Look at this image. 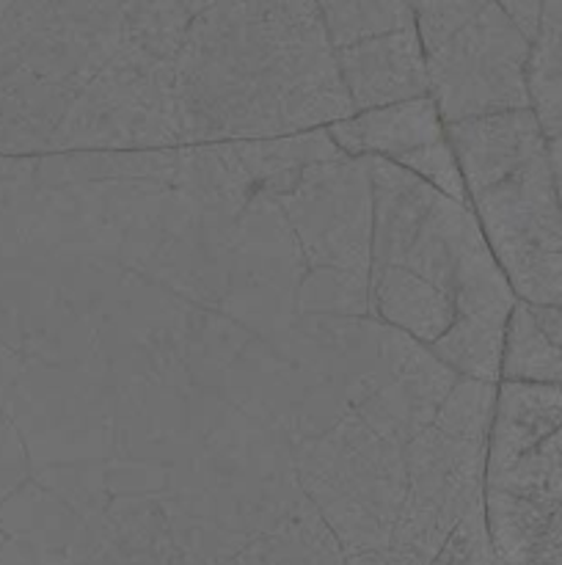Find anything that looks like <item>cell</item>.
<instances>
[{
  "label": "cell",
  "mask_w": 562,
  "mask_h": 565,
  "mask_svg": "<svg viewBox=\"0 0 562 565\" xmlns=\"http://www.w3.org/2000/svg\"><path fill=\"white\" fill-rule=\"evenodd\" d=\"M501 6L507 9V14L518 22L527 39L532 42L534 36V28H538V17H540V3L543 0H499Z\"/></svg>",
  "instance_id": "5bb4252c"
},
{
  "label": "cell",
  "mask_w": 562,
  "mask_h": 565,
  "mask_svg": "<svg viewBox=\"0 0 562 565\" xmlns=\"http://www.w3.org/2000/svg\"><path fill=\"white\" fill-rule=\"evenodd\" d=\"M430 565H501L494 541H490L483 500L468 508L466 516L457 522V527L441 544Z\"/></svg>",
  "instance_id": "8fae6325"
},
{
  "label": "cell",
  "mask_w": 562,
  "mask_h": 565,
  "mask_svg": "<svg viewBox=\"0 0 562 565\" xmlns=\"http://www.w3.org/2000/svg\"><path fill=\"white\" fill-rule=\"evenodd\" d=\"M496 392L499 384L461 375L433 423L408 441V491L391 546L433 561L468 508L483 500Z\"/></svg>",
  "instance_id": "8992f818"
},
{
  "label": "cell",
  "mask_w": 562,
  "mask_h": 565,
  "mask_svg": "<svg viewBox=\"0 0 562 565\" xmlns=\"http://www.w3.org/2000/svg\"><path fill=\"white\" fill-rule=\"evenodd\" d=\"M501 565H516L562 508V386L499 381L483 480Z\"/></svg>",
  "instance_id": "277c9868"
},
{
  "label": "cell",
  "mask_w": 562,
  "mask_h": 565,
  "mask_svg": "<svg viewBox=\"0 0 562 565\" xmlns=\"http://www.w3.org/2000/svg\"><path fill=\"white\" fill-rule=\"evenodd\" d=\"M527 86L545 136L562 132V0L540 3L538 28L529 42Z\"/></svg>",
  "instance_id": "9c48e42d"
},
{
  "label": "cell",
  "mask_w": 562,
  "mask_h": 565,
  "mask_svg": "<svg viewBox=\"0 0 562 565\" xmlns=\"http://www.w3.org/2000/svg\"><path fill=\"white\" fill-rule=\"evenodd\" d=\"M367 166L369 315L417 340L457 375L499 384L501 345L518 296L472 204L383 158H367Z\"/></svg>",
  "instance_id": "6da1fadb"
},
{
  "label": "cell",
  "mask_w": 562,
  "mask_h": 565,
  "mask_svg": "<svg viewBox=\"0 0 562 565\" xmlns=\"http://www.w3.org/2000/svg\"><path fill=\"white\" fill-rule=\"evenodd\" d=\"M466 199L521 301L562 303V204L532 108L446 125Z\"/></svg>",
  "instance_id": "3957f363"
},
{
  "label": "cell",
  "mask_w": 562,
  "mask_h": 565,
  "mask_svg": "<svg viewBox=\"0 0 562 565\" xmlns=\"http://www.w3.org/2000/svg\"><path fill=\"white\" fill-rule=\"evenodd\" d=\"M345 565H430V561L419 552L397 550V546H380V550H364L356 555H347Z\"/></svg>",
  "instance_id": "4fadbf2b"
},
{
  "label": "cell",
  "mask_w": 562,
  "mask_h": 565,
  "mask_svg": "<svg viewBox=\"0 0 562 565\" xmlns=\"http://www.w3.org/2000/svg\"><path fill=\"white\" fill-rule=\"evenodd\" d=\"M336 66L353 114L428 94V72L417 31L391 33L342 50L336 53Z\"/></svg>",
  "instance_id": "ba28073f"
},
{
  "label": "cell",
  "mask_w": 562,
  "mask_h": 565,
  "mask_svg": "<svg viewBox=\"0 0 562 565\" xmlns=\"http://www.w3.org/2000/svg\"><path fill=\"white\" fill-rule=\"evenodd\" d=\"M549 158H551V169H554L556 193H560V204H562V132L549 136Z\"/></svg>",
  "instance_id": "9a60e30c"
},
{
  "label": "cell",
  "mask_w": 562,
  "mask_h": 565,
  "mask_svg": "<svg viewBox=\"0 0 562 565\" xmlns=\"http://www.w3.org/2000/svg\"><path fill=\"white\" fill-rule=\"evenodd\" d=\"M413 20L444 125L532 108L529 39L499 0H413Z\"/></svg>",
  "instance_id": "5b68a950"
},
{
  "label": "cell",
  "mask_w": 562,
  "mask_h": 565,
  "mask_svg": "<svg viewBox=\"0 0 562 565\" xmlns=\"http://www.w3.org/2000/svg\"><path fill=\"white\" fill-rule=\"evenodd\" d=\"M499 381L562 386V345L540 329L529 303L521 298L507 320Z\"/></svg>",
  "instance_id": "30bf717a"
},
{
  "label": "cell",
  "mask_w": 562,
  "mask_h": 565,
  "mask_svg": "<svg viewBox=\"0 0 562 565\" xmlns=\"http://www.w3.org/2000/svg\"><path fill=\"white\" fill-rule=\"evenodd\" d=\"M325 130L347 154L383 158L422 177L446 196L468 202L461 166L446 138V125L430 94L356 110Z\"/></svg>",
  "instance_id": "52a82bcc"
},
{
  "label": "cell",
  "mask_w": 562,
  "mask_h": 565,
  "mask_svg": "<svg viewBox=\"0 0 562 565\" xmlns=\"http://www.w3.org/2000/svg\"><path fill=\"white\" fill-rule=\"evenodd\" d=\"M180 147L284 138L353 114L314 0H218L174 58Z\"/></svg>",
  "instance_id": "7a4b0ae2"
},
{
  "label": "cell",
  "mask_w": 562,
  "mask_h": 565,
  "mask_svg": "<svg viewBox=\"0 0 562 565\" xmlns=\"http://www.w3.org/2000/svg\"><path fill=\"white\" fill-rule=\"evenodd\" d=\"M516 565H562V508L543 524L538 539Z\"/></svg>",
  "instance_id": "7c38bea8"
}]
</instances>
